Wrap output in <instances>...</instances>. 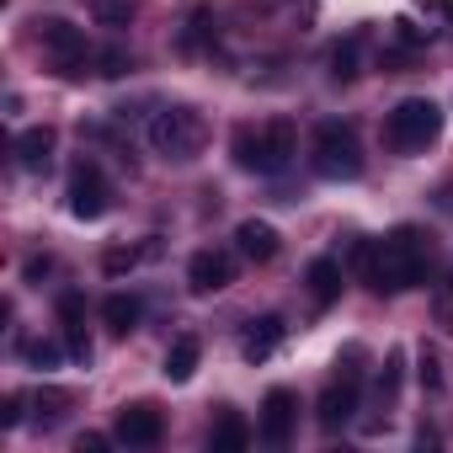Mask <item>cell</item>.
Here are the masks:
<instances>
[{"mask_svg":"<svg viewBox=\"0 0 453 453\" xmlns=\"http://www.w3.org/2000/svg\"><path fill=\"white\" fill-rule=\"evenodd\" d=\"M426 273H432V235L416 230V224H400V230H389L373 246V257L363 267V283L373 294H405V288L426 283Z\"/></svg>","mask_w":453,"mask_h":453,"instance_id":"6da1fadb","label":"cell"},{"mask_svg":"<svg viewBox=\"0 0 453 453\" xmlns=\"http://www.w3.org/2000/svg\"><path fill=\"white\" fill-rule=\"evenodd\" d=\"M299 155V134L288 118H273L267 128H241L235 134V160L246 171H262V176H278L288 171V160Z\"/></svg>","mask_w":453,"mask_h":453,"instance_id":"7a4b0ae2","label":"cell"},{"mask_svg":"<svg viewBox=\"0 0 453 453\" xmlns=\"http://www.w3.org/2000/svg\"><path fill=\"white\" fill-rule=\"evenodd\" d=\"M437 134H442V107L426 102V96H405V102L384 118V139H389V150H400V155H421L426 144H437Z\"/></svg>","mask_w":453,"mask_h":453,"instance_id":"3957f363","label":"cell"},{"mask_svg":"<svg viewBox=\"0 0 453 453\" xmlns=\"http://www.w3.org/2000/svg\"><path fill=\"white\" fill-rule=\"evenodd\" d=\"M208 144V123L197 107H160L150 118V150L165 160H192Z\"/></svg>","mask_w":453,"mask_h":453,"instance_id":"277c9868","label":"cell"},{"mask_svg":"<svg viewBox=\"0 0 453 453\" xmlns=\"http://www.w3.org/2000/svg\"><path fill=\"white\" fill-rule=\"evenodd\" d=\"M310 165L326 181H357L363 176V144H357L352 123H320L315 144H310Z\"/></svg>","mask_w":453,"mask_h":453,"instance_id":"5b68a950","label":"cell"},{"mask_svg":"<svg viewBox=\"0 0 453 453\" xmlns=\"http://www.w3.org/2000/svg\"><path fill=\"white\" fill-rule=\"evenodd\" d=\"M107 208H112V187H107L102 165L96 160H81L70 171V213L75 219H102Z\"/></svg>","mask_w":453,"mask_h":453,"instance_id":"8992f818","label":"cell"},{"mask_svg":"<svg viewBox=\"0 0 453 453\" xmlns=\"http://www.w3.org/2000/svg\"><path fill=\"white\" fill-rule=\"evenodd\" d=\"M38 43H43V54H49L65 75H75V70L86 65V33L70 27L65 17H43V22H38Z\"/></svg>","mask_w":453,"mask_h":453,"instance_id":"52a82bcc","label":"cell"},{"mask_svg":"<svg viewBox=\"0 0 453 453\" xmlns=\"http://www.w3.org/2000/svg\"><path fill=\"white\" fill-rule=\"evenodd\" d=\"M160 432H165V421H160V411L155 405H123L118 411V421H112V437L118 442H128V448H155L160 442Z\"/></svg>","mask_w":453,"mask_h":453,"instance_id":"ba28073f","label":"cell"},{"mask_svg":"<svg viewBox=\"0 0 453 453\" xmlns=\"http://www.w3.org/2000/svg\"><path fill=\"white\" fill-rule=\"evenodd\" d=\"M187 283L192 294H219V288H230L235 283V257L230 251H197L187 262Z\"/></svg>","mask_w":453,"mask_h":453,"instance_id":"9c48e42d","label":"cell"},{"mask_svg":"<svg viewBox=\"0 0 453 453\" xmlns=\"http://www.w3.org/2000/svg\"><path fill=\"white\" fill-rule=\"evenodd\" d=\"M294 421H299L294 389H267V400H262V437H267L273 448H283V442L294 437Z\"/></svg>","mask_w":453,"mask_h":453,"instance_id":"30bf717a","label":"cell"},{"mask_svg":"<svg viewBox=\"0 0 453 453\" xmlns=\"http://www.w3.org/2000/svg\"><path fill=\"white\" fill-rule=\"evenodd\" d=\"M357 384H363V379H342V373H336V384L320 395V411H315V416H320L326 432H336L342 421H352V411H357Z\"/></svg>","mask_w":453,"mask_h":453,"instance_id":"8fae6325","label":"cell"},{"mask_svg":"<svg viewBox=\"0 0 453 453\" xmlns=\"http://www.w3.org/2000/svg\"><path fill=\"white\" fill-rule=\"evenodd\" d=\"M235 246H241L246 262H273L283 251V241H278V230H273L267 219H246L241 230H235Z\"/></svg>","mask_w":453,"mask_h":453,"instance_id":"7c38bea8","label":"cell"},{"mask_svg":"<svg viewBox=\"0 0 453 453\" xmlns=\"http://www.w3.org/2000/svg\"><path fill=\"white\" fill-rule=\"evenodd\" d=\"M12 150H17V165L38 176V171H49V165H54V128H22Z\"/></svg>","mask_w":453,"mask_h":453,"instance_id":"4fadbf2b","label":"cell"},{"mask_svg":"<svg viewBox=\"0 0 453 453\" xmlns=\"http://www.w3.org/2000/svg\"><path fill=\"white\" fill-rule=\"evenodd\" d=\"M278 342H283V320H278V315H262V320L246 326V336H241V357H246V363H267V357L278 352Z\"/></svg>","mask_w":453,"mask_h":453,"instance_id":"5bb4252c","label":"cell"},{"mask_svg":"<svg viewBox=\"0 0 453 453\" xmlns=\"http://www.w3.org/2000/svg\"><path fill=\"white\" fill-rule=\"evenodd\" d=\"M342 262L336 257H320V262H310V273H304V283H310V299L326 310V304H336L342 299Z\"/></svg>","mask_w":453,"mask_h":453,"instance_id":"9a60e30c","label":"cell"},{"mask_svg":"<svg viewBox=\"0 0 453 453\" xmlns=\"http://www.w3.org/2000/svg\"><path fill=\"white\" fill-rule=\"evenodd\" d=\"M59 326L70 336V357H91V342H86V299L81 294H59Z\"/></svg>","mask_w":453,"mask_h":453,"instance_id":"2e32d148","label":"cell"},{"mask_svg":"<svg viewBox=\"0 0 453 453\" xmlns=\"http://www.w3.org/2000/svg\"><path fill=\"white\" fill-rule=\"evenodd\" d=\"M246 442H251L246 416H241V411H219V421H213V432H208V448H213V453H241Z\"/></svg>","mask_w":453,"mask_h":453,"instance_id":"e0dca14e","label":"cell"},{"mask_svg":"<svg viewBox=\"0 0 453 453\" xmlns=\"http://www.w3.org/2000/svg\"><path fill=\"white\" fill-rule=\"evenodd\" d=\"M197 357H203V342H197V336H176L171 352H165V379H171V384H187V379L197 373Z\"/></svg>","mask_w":453,"mask_h":453,"instance_id":"ac0fdd59","label":"cell"},{"mask_svg":"<svg viewBox=\"0 0 453 453\" xmlns=\"http://www.w3.org/2000/svg\"><path fill=\"white\" fill-rule=\"evenodd\" d=\"M139 315H144V310H139V299H134V294H112V299L102 304V320H107L118 336H128V331L139 326Z\"/></svg>","mask_w":453,"mask_h":453,"instance_id":"d6986e66","label":"cell"},{"mask_svg":"<svg viewBox=\"0 0 453 453\" xmlns=\"http://www.w3.org/2000/svg\"><path fill=\"white\" fill-rule=\"evenodd\" d=\"M86 6L102 27H128L134 22V0H86Z\"/></svg>","mask_w":453,"mask_h":453,"instance_id":"ffe728a7","label":"cell"},{"mask_svg":"<svg viewBox=\"0 0 453 453\" xmlns=\"http://www.w3.org/2000/svg\"><path fill=\"white\" fill-rule=\"evenodd\" d=\"M33 405H38V416H43V421H59V416L75 405V395H70V389H54V384H43V389L33 395Z\"/></svg>","mask_w":453,"mask_h":453,"instance_id":"44dd1931","label":"cell"},{"mask_svg":"<svg viewBox=\"0 0 453 453\" xmlns=\"http://www.w3.org/2000/svg\"><path fill=\"white\" fill-rule=\"evenodd\" d=\"M208 38H213V12H208V6H197V12L187 17V33H181V49L192 54V49H203Z\"/></svg>","mask_w":453,"mask_h":453,"instance_id":"7402d4cb","label":"cell"},{"mask_svg":"<svg viewBox=\"0 0 453 453\" xmlns=\"http://www.w3.org/2000/svg\"><path fill=\"white\" fill-rule=\"evenodd\" d=\"M155 251H160V246H112V251L102 257V267L118 278V273H128L134 262H144V257H155Z\"/></svg>","mask_w":453,"mask_h":453,"instance_id":"603a6c76","label":"cell"},{"mask_svg":"<svg viewBox=\"0 0 453 453\" xmlns=\"http://www.w3.org/2000/svg\"><path fill=\"white\" fill-rule=\"evenodd\" d=\"M331 75H336V81H352V75H357V38H347V43L331 49Z\"/></svg>","mask_w":453,"mask_h":453,"instance_id":"cb8c5ba5","label":"cell"},{"mask_svg":"<svg viewBox=\"0 0 453 453\" xmlns=\"http://www.w3.org/2000/svg\"><path fill=\"white\" fill-rule=\"evenodd\" d=\"M22 357H27L33 368H59L65 347H59V342H22Z\"/></svg>","mask_w":453,"mask_h":453,"instance_id":"d4e9b609","label":"cell"},{"mask_svg":"<svg viewBox=\"0 0 453 453\" xmlns=\"http://www.w3.org/2000/svg\"><path fill=\"white\" fill-rule=\"evenodd\" d=\"M400 368H405V352H389V357H384V373H379V400H384V405L400 395Z\"/></svg>","mask_w":453,"mask_h":453,"instance_id":"484cf974","label":"cell"},{"mask_svg":"<svg viewBox=\"0 0 453 453\" xmlns=\"http://www.w3.org/2000/svg\"><path fill=\"white\" fill-rule=\"evenodd\" d=\"M128 70H134V59H128L123 49H107V54H102V75H112V81H118V75H128Z\"/></svg>","mask_w":453,"mask_h":453,"instance_id":"4316f807","label":"cell"},{"mask_svg":"<svg viewBox=\"0 0 453 453\" xmlns=\"http://www.w3.org/2000/svg\"><path fill=\"white\" fill-rule=\"evenodd\" d=\"M22 405H27V395H6V405H0V426H22Z\"/></svg>","mask_w":453,"mask_h":453,"instance_id":"83f0119b","label":"cell"},{"mask_svg":"<svg viewBox=\"0 0 453 453\" xmlns=\"http://www.w3.org/2000/svg\"><path fill=\"white\" fill-rule=\"evenodd\" d=\"M416 373H421V384H426V389H442V373H437V352H426V347H421V368H416Z\"/></svg>","mask_w":453,"mask_h":453,"instance_id":"f1b7e54d","label":"cell"},{"mask_svg":"<svg viewBox=\"0 0 453 453\" xmlns=\"http://www.w3.org/2000/svg\"><path fill=\"white\" fill-rule=\"evenodd\" d=\"M389 27H395V43H405V49H416V43H426V33H421V27H411L405 17H400V22H389Z\"/></svg>","mask_w":453,"mask_h":453,"instance_id":"f546056e","label":"cell"},{"mask_svg":"<svg viewBox=\"0 0 453 453\" xmlns=\"http://www.w3.org/2000/svg\"><path fill=\"white\" fill-rule=\"evenodd\" d=\"M107 442H112V437H102V432H81V437H75V453H102Z\"/></svg>","mask_w":453,"mask_h":453,"instance_id":"4dcf8cb0","label":"cell"},{"mask_svg":"<svg viewBox=\"0 0 453 453\" xmlns=\"http://www.w3.org/2000/svg\"><path fill=\"white\" fill-rule=\"evenodd\" d=\"M416 6L432 12V17H448V12H453V0H416Z\"/></svg>","mask_w":453,"mask_h":453,"instance_id":"1f68e13d","label":"cell"},{"mask_svg":"<svg viewBox=\"0 0 453 453\" xmlns=\"http://www.w3.org/2000/svg\"><path fill=\"white\" fill-rule=\"evenodd\" d=\"M448 283H453V278H448Z\"/></svg>","mask_w":453,"mask_h":453,"instance_id":"d6a6232c","label":"cell"}]
</instances>
